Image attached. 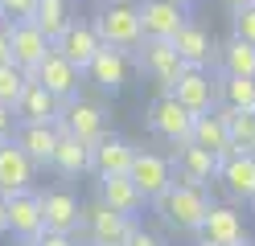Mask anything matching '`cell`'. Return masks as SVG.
Wrapping results in <instances>:
<instances>
[{"instance_id":"cell-1","label":"cell","mask_w":255,"mask_h":246,"mask_svg":"<svg viewBox=\"0 0 255 246\" xmlns=\"http://www.w3.org/2000/svg\"><path fill=\"white\" fill-rule=\"evenodd\" d=\"M152 205H156V213H161V222L169 230H177V234H194V230L202 226V218H206V209H210L214 201L206 197L202 185H189V180L173 176V185L156 197Z\"/></svg>"},{"instance_id":"cell-2","label":"cell","mask_w":255,"mask_h":246,"mask_svg":"<svg viewBox=\"0 0 255 246\" xmlns=\"http://www.w3.org/2000/svg\"><path fill=\"white\" fill-rule=\"evenodd\" d=\"M95 33H99L103 45H116V49H132L144 41V29H140V8L128 4V0H111V4H103L99 12H95Z\"/></svg>"},{"instance_id":"cell-3","label":"cell","mask_w":255,"mask_h":246,"mask_svg":"<svg viewBox=\"0 0 255 246\" xmlns=\"http://www.w3.org/2000/svg\"><path fill=\"white\" fill-rule=\"evenodd\" d=\"M87 234V242L95 246H124L128 234L136 230V218L132 213H120V209H111L107 201H95L83 209V226H78Z\"/></svg>"},{"instance_id":"cell-4","label":"cell","mask_w":255,"mask_h":246,"mask_svg":"<svg viewBox=\"0 0 255 246\" xmlns=\"http://www.w3.org/2000/svg\"><path fill=\"white\" fill-rule=\"evenodd\" d=\"M148 127H152V136H161L165 144H181V140H189V131H194V111H189L173 90H165L161 98H152V107H148Z\"/></svg>"},{"instance_id":"cell-5","label":"cell","mask_w":255,"mask_h":246,"mask_svg":"<svg viewBox=\"0 0 255 246\" xmlns=\"http://www.w3.org/2000/svg\"><path fill=\"white\" fill-rule=\"evenodd\" d=\"M218 185L235 205H255V152H227L218 156Z\"/></svg>"},{"instance_id":"cell-6","label":"cell","mask_w":255,"mask_h":246,"mask_svg":"<svg viewBox=\"0 0 255 246\" xmlns=\"http://www.w3.org/2000/svg\"><path fill=\"white\" fill-rule=\"evenodd\" d=\"M136 62H140V70H144L152 82H161L165 90L185 74V62H181V54H177V45H173V41H161V37H144V41H140V45H136Z\"/></svg>"},{"instance_id":"cell-7","label":"cell","mask_w":255,"mask_h":246,"mask_svg":"<svg viewBox=\"0 0 255 246\" xmlns=\"http://www.w3.org/2000/svg\"><path fill=\"white\" fill-rule=\"evenodd\" d=\"M128 74H132V54L116 45H99V54L91 58V66L83 70V78L91 86H99L103 94H120L128 86Z\"/></svg>"},{"instance_id":"cell-8","label":"cell","mask_w":255,"mask_h":246,"mask_svg":"<svg viewBox=\"0 0 255 246\" xmlns=\"http://www.w3.org/2000/svg\"><path fill=\"white\" fill-rule=\"evenodd\" d=\"M194 238L202 246H239L247 238V222H243V213L235 205H210L202 226L194 230Z\"/></svg>"},{"instance_id":"cell-9","label":"cell","mask_w":255,"mask_h":246,"mask_svg":"<svg viewBox=\"0 0 255 246\" xmlns=\"http://www.w3.org/2000/svg\"><path fill=\"white\" fill-rule=\"evenodd\" d=\"M50 37L33 25V21H8V62L12 66H21V70L33 78V70H37V62L50 54Z\"/></svg>"},{"instance_id":"cell-10","label":"cell","mask_w":255,"mask_h":246,"mask_svg":"<svg viewBox=\"0 0 255 246\" xmlns=\"http://www.w3.org/2000/svg\"><path fill=\"white\" fill-rule=\"evenodd\" d=\"M4 213H8V234L17 238V242H33L41 230H45V218H41V193H37V189L8 193V197H4Z\"/></svg>"},{"instance_id":"cell-11","label":"cell","mask_w":255,"mask_h":246,"mask_svg":"<svg viewBox=\"0 0 255 246\" xmlns=\"http://www.w3.org/2000/svg\"><path fill=\"white\" fill-rule=\"evenodd\" d=\"M33 78H37V82H41V86L50 90L54 98H62V103L78 98V86H83V70H78V66H74L70 58H62L54 45H50V54H45V58L37 62Z\"/></svg>"},{"instance_id":"cell-12","label":"cell","mask_w":255,"mask_h":246,"mask_svg":"<svg viewBox=\"0 0 255 246\" xmlns=\"http://www.w3.org/2000/svg\"><path fill=\"white\" fill-rule=\"evenodd\" d=\"M173 176L206 189L218 176V156L210 152V148L194 144V140H181V144H173Z\"/></svg>"},{"instance_id":"cell-13","label":"cell","mask_w":255,"mask_h":246,"mask_svg":"<svg viewBox=\"0 0 255 246\" xmlns=\"http://www.w3.org/2000/svg\"><path fill=\"white\" fill-rule=\"evenodd\" d=\"M128 176H132V185L144 193V201L152 205L156 197L173 185V160H169V156H156V152H136Z\"/></svg>"},{"instance_id":"cell-14","label":"cell","mask_w":255,"mask_h":246,"mask_svg":"<svg viewBox=\"0 0 255 246\" xmlns=\"http://www.w3.org/2000/svg\"><path fill=\"white\" fill-rule=\"evenodd\" d=\"M169 90L177 94L194 115L218 107V78H210V70H206V66H185V74L173 82Z\"/></svg>"},{"instance_id":"cell-15","label":"cell","mask_w":255,"mask_h":246,"mask_svg":"<svg viewBox=\"0 0 255 246\" xmlns=\"http://www.w3.org/2000/svg\"><path fill=\"white\" fill-rule=\"evenodd\" d=\"M62 107H66L62 98H54L37 78H29L21 98H17V107H12V115H17V123H58Z\"/></svg>"},{"instance_id":"cell-16","label":"cell","mask_w":255,"mask_h":246,"mask_svg":"<svg viewBox=\"0 0 255 246\" xmlns=\"http://www.w3.org/2000/svg\"><path fill=\"white\" fill-rule=\"evenodd\" d=\"M136 8H140V29H144V37H161V41H173L177 29L189 21L177 0H144V4H136Z\"/></svg>"},{"instance_id":"cell-17","label":"cell","mask_w":255,"mask_h":246,"mask_svg":"<svg viewBox=\"0 0 255 246\" xmlns=\"http://www.w3.org/2000/svg\"><path fill=\"white\" fill-rule=\"evenodd\" d=\"M41 218H45V230H58V234H78V226H83L78 197H74L70 189H50V193H41Z\"/></svg>"},{"instance_id":"cell-18","label":"cell","mask_w":255,"mask_h":246,"mask_svg":"<svg viewBox=\"0 0 255 246\" xmlns=\"http://www.w3.org/2000/svg\"><path fill=\"white\" fill-rule=\"evenodd\" d=\"M33 172L37 164L29 160L17 140H0V193H21V189H33Z\"/></svg>"},{"instance_id":"cell-19","label":"cell","mask_w":255,"mask_h":246,"mask_svg":"<svg viewBox=\"0 0 255 246\" xmlns=\"http://www.w3.org/2000/svg\"><path fill=\"white\" fill-rule=\"evenodd\" d=\"M58 136H62L58 123H17V127H12V140H17V148L37 164V168H45V164H50Z\"/></svg>"},{"instance_id":"cell-20","label":"cell","mask_w":255,"mask_h":246,"mask_svg":"<svg viewBox=\"0 0 255 246\" xmlns=\"http://www.w3.org/2000/svg\"><path fill=\"white\" fill-rule=\"evenodd\" d=\"M99 45H103L99 33H95V25H87V21H70L66 33L54 41V49H58L62 58H70L78 70H87V66H91V58L99 54Z\"/></svg>"},{"instance_id":"cell-21","label":"cell","mask_w":255,"mask_h":246,"mask_svg":"<svg viewBox=\"0 0 255 246\" xmlns=\"http://www.w3.org/2000/svg\"><path fill=\"white\" fill-rule=\"evenodd\" d=\"M132 156H136V148L128 144L124 136H103L91 144V168L99 172V176H107V172H128L132 168Z\"/></svg>"},{"instance_id":"cell-22","label":"cell","mask_w":255,"mask_h":246,"mask_svg":"<svg viewBox=\"0 0 255 246\" xmlns=\"http://www.w3.org/2000/svg\"><path fill=\"white\" fill-rule=\"evenodd\" d=\"M58 127L70 131V136H78V140H87V144H95V140L107 131V127H103V111L91 107V103H83V98H70V103L62 107Z\"/></svg>"},{"instance_id":"cell-23","label":"cell","mask_w":255,"mask_h":246,"mask_svg":"<svg viewBox=\"0 0 255 246\" xmlns=\"http://www.w3.org/2000/svg\"><path fill=\"white\" fill-rule=\"evenodd\" d=\"M99 201H107L111 209H120V213H132V218L148 205L144 193L132 185V176H128V172H107V176H99Z\"/></svg>"},{"instance_id":"cell-24","label":"cell","mask_w":255,"mask_h":246,"mask_svg":"<svg viewBox=\"0 0 255 246\" xmlns=\"http://www.w3.org/2000/svg\"><path fill=\"white\" fill-rule=\"evenodd\" d=\"M50 168L58 176H83L91 168V144L70 136V131H62L58 144H54V156H50Z\"/></svg>"},{"instance_id":"cell-25","label":"cell","mask_w":255,"mask_h":246,"mask_svg":"<svg viewBox=\"0 0 255 246\" xmlns=\"http://www.w3.org/2000/svg\"><path fill=\"white\" fill-rule=\"evenodd\" d=\"M189 140H194V144H202V148H210L214 156H227V152H231L227 115H222L218 107H214V111H202V115H194V131H189Z\"/></svg>"},{"instance_id":"cell-26","label":"cell","mask_w":255,"mask_h":246,"mask_svg":"<svg viewBox=\"0 0 255 246\" xmlns=\"http://www.w3.org/2000/svg\"><path fill=\"white\" fill-rule=\"evenodd\" d=\"M173 45H177V54L185 66H210L214 62V45H210V33H206L202 25L185 21L177 29V37H173Z\"/></svg>"},{"instance_id":"cell-27","label":"cell","mask_w":255,"mask_h":246,"mask_svg":"<svg viewBox=\"0 0 255 246\" xmlns=\"http://www.w3.org/2000/svg\"><path fill=\"white\" fill-rule=\"evenodd\" d=\"M218 74H239V78H255V45L243 37H231L227 45H218Z\"/></svg>"},{"instance_id":"cell-28","label":"cell","mask_w":255,"mask_h":246,"mask_svg":"<svg viewBox=\"0 0 255 246\" xmlns=\"http://www.w3.org/2000/svg\"><path fill=\"white\" fill-rule=\"evenodd\" d=\"M70 21H74L70 0H37V8H33V25H37L50 41H58L62 33H66Z\"/></svg>"},{"instance_id":"cell-29","label":"cell","mask_w":255,"mask_h":246,"mask_svg":"<svg viewBox=\"0 0 255 246\" xmlns=\"http://www.w3.org/2000/svg\"><path fill=\"white\" fill-rule=\"evenodd\" d=\"M218 107H235V111H255V78H239V74H218Z\"/></svg>"},{"instance_id":"cell-30","label":"cell","mask_w":255,"mask_h":246,"mask_svg":"<svg viewBox=\"0 0 255 246\" xmlns=\"http://www.w3.org/2000/svg\"><path fill=\"white\" fill-rule=\"evenodd\" d=\"M25 82H29V74L21 70V66L0 62V103H4V107H17V98H21V90H25Z\"/></svg>"},{"instance_id":"cell-31","label":"cell","mask_w":255,"mask_h":246,"mask_svg":"<svg viewBox=\"0 0 255 246\" xmlns=\"http://www.w3.org/2000/svg\"><path fill=\"white\" fill-rule=\"evenodd\" d=\"M231 29H235V37H243V41L255 45V4L235 8V12H231Z\"/></svg>"},{"instance_id":"cell-32","label":"cell","mask_w":255,"mask_h":246,"mask_svg":"<svg viewBox=\"0 0 255 246\" xmlns=\"http://www.w3.org/2000/svg\"><path fill=\"white\" fill-rule=\"evenodd\" d=\"M37 0H0V16L4 21H33Z\"/></svg>"},{"instance_id":"cell-33","label":"cell","mask_w":255,"mask_h":246,"mask_svg":"<svg viewBox=\"0 0 255 246\" xmlns=\"http://www.w3.org/2000/svg\"><path fill=\"white\" fill-rule=\"evenodd\" d=\"M33 246H78L74 234H58V230H41V234L33 238Z\"/></svg>"},{"instance_id":"cell-34","label":"cell","mask_w":255,"mask_h":246,"mask_svg":"<svg viewBox=\"0 0 255 246\" xmlns=\"http://www.w3.org/2000/svg\"><path fill=\"white\" fill-rule=\"evenodd\" d=\"M124 246H165V242L156 238V234H148V230H140V226H136L132 234H128V242H124Z\"/></svg>"},{"instance_id":"cell-35","label":"cell","mask_w":255,"mask_h":246,"mask_svg":"<svg viewBox=\"0 0 255 246\" xmlns=\"http://www.w3.org/2000/svg\"><path fill=\"white\" fill-rule=\"evenodd\" d=\"M12 127H17V115H12V107L0 103V140H12Z\"/></svg>"},{"instance_id":"cell-36","label":"cell","mask_w":255,"mask_h":246,"mask_svg":"<svg viewBox=\"0 0 255 246\" xmlns=\"http://www.w3.org/2000/svg\"><path fill=\"white\" fill-rule=\"evenodd\" d=\"M0 62H8V21H0Z\"/></svg>"},{"instance_id":"cell-37","label":"cell","mask_w":255,"mask_h":246,"mask_svg":"<svg viewBox=\"0 0 255 246\" xmlns=\"http://www.w3.org/2000/svg\"><path fill=\"white\" fill-rule=\"evenodd\" d=\"M8 234V213H4V193H0V238Z\"/></svg>"},{"instance_id":"cell-38","label":"cell","mask_w":255,"mask_h":246,"mask_svg":"<svg viewBox=\"0 0 255 246\" xmlns=\"http://www.w3.org/2000/svg\"><path fill=\"white\" fill-rule=\"evenodd\" d=\"M222 4H227V8L235 12V8H243V4H255V0H222Z\"/></svg>"},{"instance_id":"cell-39","label":"cell","mask_w":255,"mask_h":246,"mask_svg":"<svg viewBox=\"0 0 255 246\" xmlns=\"http://www.w3.org/2000/svg\"><path fill=\"white\" fill-rule=\"evenodd\" d=\"M177 4H181V8H189V4H198V0H177Z\"/></svg>"},{"instance_id":"cell-40","label":"cell","mask_w":255,"mask_h":246,"mask_svg":"<svg viewBox=\"0 0 255 246\" xmlns=\"http://www.w3.org/2000/svg\"><path fill=\"white\" fill-rule=\"evenodd\" d=\"M239 246H255V242H251V238H243V242H239Z\"/></svg>"},{"instance_id":"cell-41","label":"cell","mask_w":255,"mask_h":246,"mask_svg":"<svg viewBox=\"0 0 255 246\" xmlns=\"http://www.w3.org/2000/svg\"><path fill=\"white\" fill-rule=\"evenodd\" d=\"M17 246H33V242H17Z\"/></svg>"},{"instance_id":"cell-42","label":"cell","mask_w":255,"mask_h":246,"mask_svg":"<svg viewBox=\"0 0 255 246\" xmlns=\"http://www.w3.org/2000/svg\"><path fill=\"white\" fill-rule=\"evenodd\" d=\"M87 246H95V242H87Z\"/></svg>"},{"instance_id":"cell-43","label":"cell","mask_w":255,"mask_h":246,"mask_svg":"<svg viewBox=\"0 0 255 246\" xmlns=\"http://www.w3.org/2000/svg\"><path fill=\"white\" fill-rule=\"evenodd\" d=\"M0 21H4V16H0Z\"/></svg>"},{"instance_id":"cell-44","label":"cell","mask_w":255,"mask_h":246,"mask_svg":"<svg viewBox=\"0 0 255 246\" xmlns=\"http://www.w3.org/2000/svg\"><path fill=\"white\" fill-rule=\"evenodd\" d=\"M198 246H202V242H198Z\"/></svg>"}]
</instances>
